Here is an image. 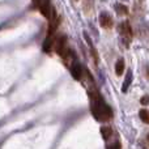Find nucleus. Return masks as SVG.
Masks as SVG:
<instances>
[{
	"mask_svg": "<svg viewBox=\"0 0 149 149\" xmlns=\"http://www.w3.org/2000/svg\"><path fill=\"white\" fill-rule=\"evenodd\" d=\"M101 135H102L103 140L107 141L111 137V135H113V130H111L110 127H102V128H101Z\"/></svg>",
	"mask_w": 149,
	"mask_h": 149,
	"instance_id": "nucleus-11",
	"label": "nucleus"
},
{
	"mask_svg": "<svg viewBox=\"0 0 149 149\" xmlns=\"http://www.w3.org/2000/svg\"><path fill=\"white\" fill-rule=\"evenodd\" d=\"M140 102H141L143 106H148L149 105V94H145L141 97V100H140Z\"/></svg>",
	"mask_w": 149,
	"mask_h": 149,
	"instance_id": "nucleus-14",
	"label": "nucleus"
},
{
	"mask_svg": "<svg viewBox=\"0 0 149 149\" xmlns=\"http://www.w3.org/2000/svg\"><path fill=\"white\" fill-rule=\"evenodd\" d=\"M120 147H122L120 143H114V144L109 145V148H110V149H113V148H120Z\"/></svg>",
	"mask_w": 149,
	"mask_h": 149,
	"instance_id": "nucleus-15",
	"label": "nucleus"
},
{
	"mask_svg": "<svg viewBox=\"0 0 149 149\" xmlns=\"http://www.w3.org/2000/svg\"><path fill=\"white\" fill-rule=\"evenodd\" d=\"M90 109H92L93 116L98 122H107L113 116V111H111L110 106L106 105L98 92H93L90 94Z\"/></svg>",
	"mask_w": 149,
	"mask_h": 149,
	"instance_id": "nucleus-1",
	"label": "nucleus"
},
{
	"mask_svg": "<svg viewBox=\"0 0 149 149\" xmlns=\"http://www.w3.org/2000/svg\"><path fill=\"white\" fill-rule=\"evenodd\" d=\"M131 82H132V71H128V72H127V74H126V79H124L123 85H122V92L126 93L127 90H128V88H130V85H131Z\"/></svg>",
	"mask_w": 149,
	"mask_h": 149,
	"instance_id": "nucleus-9",
	"label": "nucleus"
},
{
	"mask_svg": "<svg viewBox=\"0 0 149 149\" xmlns=\"http://www.w3.org/2000/svg\"><path fill=\"white\" fill-rule=\"evenodd\" d=\"M145 76H147V79L149 80V65L145 68Z\"/></svg>",
	"mask_w": 149,
	"mask_h": 149,
	"instance_id": "nucleus-16",
	"label": "nucleus"
},
{
	"mask_svg": "<svg viewBox=\"0 0 149 149\" xmlns=\"http://www.w3.org/2000/svg\"><path fill=\"white\" fill-rule=\"evenodd\" d=\"M139 116H140V119H141V120L144 122V123L149 124V110H145V109H143V110H140Z\"/></svg>",
	"mask_w": 149,
	"mask_h": 149,
	"instance_id": "nucleus-12",
	"label": "nucleus"
},
{
	"mask_svg": "<svg viewBox=\"0 0 149 149\" xmlns=\"http://www.w3.org/2000/svg\"><path fill=\"white\" fill-rule=\"evenodd\" d=\"M98 21H100V25L102 26L103 29H111L114 26L113 17H111V15L107 12H101L100 17H98Z\"/></svg>",
	"mask_w": 149,
	"mask_h": 149,
	"instance_id": "nucleus-4",
	"label": "nucleus"
},
{
	"mask_svg": "<svg viewBox=\"0 0 149 149\" xmlns=\"http://www.w3.org/2000/svg\"><path fill=\"white\" fill-rule=\"evenodd\" d=\"M55 43V51H56V54L59 55V56L64 58V55L67 54L68 51V47H67V37L64 36V34H62V36L58 37L56 42H54Z\"/></svg>",
	"mask_w": 149,
	"mask_h": 149,
	"instance_id": "nucleus-2",
	"label": "nucleus"
},
{
	"mask_svg": "<svg viewBox=\"0 0 149 149\" xmlns=\"http://www.w3.org/2000/svg\"><path fill=\"white\" fill-rule=\"evenodd\" d=\"M93 4H94V0H84L82 1V10L86 16H89L93 12Z\"/></svg>",
	"mask_w": 149,
	"mask_h": 149,
	"instance_id": "nucleus-8",
	"label": "nucleus"
},
{
	"mask_svg": "<svg viewBox=\"0 0 149 149\" xmlns=\"http://www.w3.org/2000/svg\"><path fill=\"white\" fill-rule=\"evenodd\" d=\"M38 7L42 15L46 18H50V16H51V4H50V0H41Z\"/></svg>",
	"mask_w": 149,
	"mask_h": 149,
	"instance_id": "nucleus-5",
	"label": "nucleus"
},
{
	"mask_svg": "<svg viewBox=\"0 0 149 149\" xmlns=\"http://www.w3.org/2000/svg\"><path fill=\"white\" fill-rule=\"evenodd\" d=\"M71 73H72L74 80H81L82 79V67L79 63H74V64L71 67Z\"/></svg>",
	"mask_w": 149,
	"mask_h": 149,
	"instance_id": "nucleus-7",
	"label": "nucleus"
},
{
	"mask_svg": "<svg viewBox=\"0 0 149 149\" xmlns=\"http://www.w3.org/2000/svg\"><path fill=\"white\" fill-rule=\"evenodd\" d=\"M54 42H55V34H47L46 39L43 42V51L45 52H50L54 46Z\"/></svg>",
	"mask_w": 149,
	"mask_h": 149,
	"instance_id": "nucleus-6",
	"label": "nucleus"
},
{
	"mask_svg": "<svg viewBox=\"0 0 149 149\" xmlns=\"http://www.w3.org/2000/svg\"><path fill=\"white\" fill-rule=\"evenodd\" d=\"M76 1H79V0H76Z\"/></svg>",
	"mask_w": 149,
	"mask_h": 149,
	"instance_id": "nucleus-19",
	"label": "nucleus"
},
{
	"mask_svg": "<svg viewBox=\"0 0 149 149\" xmlns=\"http://www.w3.org/2000/svg\"><path fill=\"white\" fill-rule=\"evenodd\" d=\"M115 9H116V12H118V15H120V16H126L127 13H128V9H127L126 5L116 4L115 5Z\"/></svg>",
	"mask_w": 149,
	"mask_h": 149,
	"instance_id": "nucleus-13",
	"label": "nucleus"
},
{
	"mask_svg": "<svg viewBox=\"0 0 149 149\" xmlns=\"http://www.w3.org/2000/svg\"><path fill=\"white\" fill-rule=\"evenodd\" d=\"M124 60L123 59H118L115 63V73L116 76H122L123 74V71H124Z\"/></svg>",
	"mask_w": 149,
	"mask_h": 149,
	"instance_id": "nucleus-10",
	"label": "nucleus"
},
{
	"mask_svg": "<svg viewBox=\"0 0 149 149\" xmlns=\"http://www.w3.org/2000/svg\"><path fill=\"white\" fill-rule=\"evenodd\" d=\"M118 30H119V33H120V36L123 37V38H126L128 42L132 39V28L128 21H123V22L119 24Z\"/></svg>",
	"mask_w": 149,
	"mask_h": 149,
	"instance_id": "nucleus-3",
	"label": "nucleus"
},
{
	"mask_svg": "<svg viewBox=\"0 0 149 149\" xmlns=\"http://www.w3.org/2000/svg\"><path fill=\"white\" fill-rule=\"evenodd\" d=\"M137 1V7H141V4H143V0H136Z\"/></svg>",
	"mask_w": 149,
	"mask_h": 149,
	"instance_id": "nucleus-17",
	"label": "nucleus"
},
{
	"mask_svg": "<svg viewBox=\"0 0 149 149\" xmlns=\"http://www.w3.org/2000/svg\"><path fill=\"white\" fill-rule=\"evenodd\" d=\"M147 141H148V144H149V134L147 135Z\"/></svg>",
	"mask_w": 149,
	"mask_h": 149,
	"instance_id": "nucleus-18",
	"label": "nucleus"
}]
</instances>
